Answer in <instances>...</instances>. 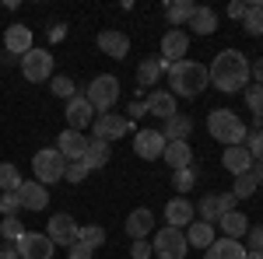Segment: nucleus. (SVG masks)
Instances as JSON below:
<instances>
[{"label": "nucleus", "mask_w": 263, "mask_h": 259, "mask_svg": "<svg viewBox=\"0 0 263 259\" xmlns=\"http://www.w3.org/2000/svg\"><path fill=\"white\" fill-rule=\"evenodd\" d=\"M207 77L211 84L224 91V95H235V91H246V84H249V60H246L239 49H221L214 63L207 67Z\"/></svg>", "instance_id": "1"}, {"label": "nucleus", "mask_w": 263, "mask_h": 259, "mask_svg": "<svg viewBox=\"0 0 263 259\" xmlns=\"http://www.w3.org/2000/svg\"><path fill=\"white\" fill-rule=\"evenodd\" d=\"M165 70H168V84H172L176 98H200L203 88L211 84L207 67L200 60H179V63H172V67H165Z\"/></svg>", "instance_id": "2"}, {"label": "nucleus", "mask_w": 263, "mask_h": 259, "mask_svg": "<svg viewBox=\"0 0 263 259\" xmlns=\"http://www.w3.org/2000/svg\"><path fill=\"white\" fill-rule=\"evenodd\" d=\"M207 133H211L214 140H221L224 147L246 144V137H249L246 123L239 119L232 109H211V112H207Z\"/></svg>", "instance_id": "3"}, {"label": "nucleus", "mask_w": 263, "mask_h": 259, "mask_svg": "<svg viewBox=\"0 0 263 259\" xmlns=\"http://www.w3.org/2000/svg\"><path fill=\"white\" fill-rule=\"evenodd\" d=\"M32 172H35V182H42V186L60 182L63 172H67V158H63L57 147H42V151H35V158H32Z\"/></svg>", "instance_id": "4"}, {"label": "nucleus", "mask_w": 263, "mask_h": 259, "mask_svg": "<svg viewBox=\"0 0 263 259\" xmlns=\"http://www.w3.org/2000/svg\"><path fill=\"white\" fill-rule=\"evenodd\" d=\"M84 98L91 102V109L95 112H112V105L120 98V81L112 77V74H99V77L88 84V91H84Z\"/></svg>", "instance_id": "5"}, {"label": "nucleus", "mask_w": 263, "mask_h": 259, "mask_svg": "<svg viewBox=\"0 0 263 259\" xmlns=\"http://www.w3.org/2000/svg\"><path fill=\"white\" fill-rule=\"evenodd\" d=\"M151 252H155L158 259H186V252H190L186 231H179V228H168V224H165L162 231L155 235V242H151Z\"/></svg>", "instance_id": "6"}, {"label": "nucleus", "mask_w": 263, "mask_h": 259, "mask_svg": "<svg viewBox=\"0 0 263 259\" xmlns=\"http://www.w3.org/2000/svg\"><path fill=\"white\" fill-rule=\"evenodd\" d=\"M134 130V123H130V116H120V112H102V116H95V123H91V133H95V140H120L126 137Z\"/></svg>", "instance_id": "7"}, {"label": "nucleus", "mask_w": 263, "mask_h": 259, "mask_svg": "<svg viewBox=\"0 0 263 259\" xmlns=\"http://www.w3.org/2000/svg\"><path fill=\"white\" fill-rule=\"evenodd\" d=\"M18 63H21V74L32 81V84L53 77V56H49V49H35V46H32Z\"/></svg>", "instance_id": "8"}, {"label": "nucleus", "mask_w": 263, "mask_h": 259, "mask_svg": "<svg viewBox=\"0 0 263 259\" xmlns=\"http://www.w3.org/2000/svg\"><path fill=\"white\" fill-rule=\"evenodd\" d=\"M53 242H49V235L46 231H25L18 242H14V252H18L21 259H53Z\"/></svg>", "instance_id": "9"}, {"label": "nucleus", "mask_w": 263, "mask_h": 259, "mask_svg": "<svg viewBox=\"0 0 263 259\" xmlns=\"http://www.w3.org/2000/svg\"><path fill=\"white\" fill-rule=\"evenodd\" d=\"M78 228H81V224L70 217V214H53L49 224H46V235H49L53 245H67V249H70V245L78 242Z\"/></svg>", "instance_id": "10"}, {"label": "nucleus", "mask_w": 263, "mask_h": 259, "mask_svg": "<svg viewBox=\"0 0 263 259\" xmlns=\"http://www.w3.org/2000/svg\"><path fill=\"white\" fill-rule=\"evenodd\" d=\"M186 49H190V35H186L182 28H168L162 35V63L165 67L186 60Z\"/></svg>", "instance_id": "11"}, {"label": "nucleus", "mask_w": 263, "mask_h": 259, "mask_svg": "<svg viewBox=\"0 0 263 259\" xmlns=\"http://www.w3.org/2000/svg\"><path fill=\"white\" fill-rule=\"evenodd\" d=\"M63 116H67V126H70V130H81L84 133V126L95 123V109H91V102L84 98V91H78L74 98L67 102V112H63Z\"/></svg>", "instance_id": "12"}, {"label": "nucleus", "mask_w": 263, "mask_h": 259, "mask_svg": "<svg viewBox=\"0 0 263 259\" xmlns=\"http://www.w3.org/2000/svg\"><path fill=\"white\" fill-rule=\"evenodd\" d=\"M165 144H168V140L162 137V130H141V133L134 137V151H137V158H144V161H158L165 154Z\"/></svg>", "instance_id": "13"}, {"label": "nucleus", "mask_w": 263, "mask_h": 259, "mask_svg": "<svg viewBox=\"0 0 263 259\" xmlns=\"http://www.w3.org/2000/svg\"><path fill=\"white\" fill-rule=\"evenodd\" d=\"M200 221H207V224H218L221 221V214H228V210H235V196L232 193H211V196L200 200Z\"/></svg>", "instance_id": "14"}, {"label": "nucleus", "mask_w": 263, "mask_h": 259, "mask_svg": "<svg viewBox=\"0 0 263 259\" xmlns=\"http://www.w3.org/2000/svg\"><path fill=\"white\" fill-rule=\"evenodd\" d=\"M88 144H91V140H84L81 130H70V126H67L60 137H57V151H60L67 161H81L84 151H88Z\"/></svg>", "instance_id": "15"}, {"label": "nucleus", "mask_w": 263, "mask_h": 259, "mask_svg": "<svg viewBox=\"0 0 263 259\" xmlns=\"http://www.w3.org/2000/svg\"><path fill=\"white\" fill-rule=\"evenodd\" d=\"M18 200H21V210H46L49 207V193H46V186L42 182H21L18 186Z\"/></svg>", "instance_id": "16"}, {"label": "nucleus", "mask_w": 263, "mask_h": 259, "mask_svg": "<svg viewBox=\"0 0 263 259\" xmlns=\"http://www.w3.org/2000/svg\"><path fill=\"white\" fill-rule=\"evenodd\" d=\"M221 165H224V172H232V175L239 179V175H249V168H253V154L246 151V144H235V147H224Z\"/></svg>", "instance_id": "17"}, {"label": "nucleus", "mask_w": 263, "mask_h": 259, "mask_svg": "<svg viewBox=\"0 0 263 259\" xmlns=\"http://www.w3.org/2000/svg\"><path fill=\"white\" fill-rule=\"evenodd\" d=\"M193 214H197V210H193V203L186 196H176V200L165 203V221H168V228H179V231L190 228V224H193Z\"/></svg>", "instance_id": "18"}, {"label": "nucleus", "mask_w": 263, "mask_h": 259, "mask_svg": "<svg viewBox=\"0 0 263 259\" xmlns=\"http://www.w3.org/2000/svg\"><path fill=\"white\" fill-rule=\"evenodd\" d=\"M99 49L105 53V56H112V60H126V53H130V39H126V32L105 28V32H99Z\"/></svg>", "instance_id": "19"}, {"label": "nucleus", "mask_w": 263, "mask_h": 259, "mask_svg": "<svg viewBox=\"0 0 263 259\" xmlns=\"http://www.w3.org/2000/svg\"><path fill=\"white\" fill-rule=\"evenodd\" d=\"M4 49L21 60V56L32 49V28H28V25H11V28L4 32Z\"/></svg>", "instance_id": "20"}, {"label": "nucleus", "mask_w": 263, "mask_h": 259, "mask_svg": "<svg viewBox=\"0 0 263 259\" xmlns=\"http://www.w3.org/2000/svg\"><path fill=\"white\" fill-rule=\"evenodd\" d=\"M162 161L172 168V172H179V168H190L193 165V147L186 144V140H168L165 144V154Z\"/></svg>", "instance_id": "21"}, {"label": "nucleus", "mask_w": 263, "mask_h": 259, "mask_svg": "<svg viewBox=\"0 0 263 259\" xmlns=\"http://www.w3.org/2000/svg\"><path fill=\"white\" fill-rule=\"evenodd\" d=\"M126 235L134 242H141V238H147L151 235V228H155V214L147 210V207H137V210H130V217H126Z\"/></svg>", "instance_id": "22"}, {"label": "nucleus", "mask_w": 263, "mask_h": 259, "mask_svg": "<svg viewBox=\"0 0 263 259\" xmlns=\"http://www.w3.org/2000/svg\"><path fill=\"white\" fill-rule=\"evenodd\" d=\"M144 105H147V112H151V116H158V119H172V116L179 112V109H176V95H172V91H151Z\"/></svg>", "instance_id": "23"}, {"label": "nucleus", "mask_w": 263, "mask_h": 259, "mask_svg": "<svg viewBox=\"0 0 263 259\" xmlns=\"http://www.w3.org/2000/svg\"><path fill=\"white\" fill-rule=\"evenodd\" d=\"M242 256H246V245L235 238H214L203 252V259H242Z\"/></svg>", "instance_id": "24"}, {"label": "nucleus", "mask_w": 263, "mask_h": 259, "mask_svg": "<svg viewBox=\"0 0 263 259\" xmlns=\"http://www.w3.org/2000/svg\"><path fill=\"white\" fill-rule=\"evenodd\" d=\"M162 74H165L162 56H144L141 67H137V88H151V84H158Z\"/></svg>", "instance_id": "25"}, {"label": "nucleus", "mask_w": 263, "mask_h": 259, "mask_svg": "<svg viewBox=\"0 0 263 259\" xmlns=\"http://www.w3.org/2000/svg\"><path fill=\"white\" fill-rule=\"evenodd\" d=\"M218 224H221V231H224V238H242L246 231H249V217H246V214H239V210H228V214H221V221H218Z\"/></svg>", "instance_id": "26"}, {"label": "nucleus", "mask_w": 263, "mask_h": 259, "mask_svg": "<svg viewBox=\"0 0 263 259\" xmlns=\"http://www.w3.org/2000/svg\"><path fill=\"white\" fill-rule=\"evenodd\" d=\"M193 11H197L193 0H172V4H165V18H168L172 28H182L186 21L193 18Z\"/></svg>", "instance_id": "27"}, {"label": "nucleus", "mask_w": 263, "mask_h": 259, "mask_svg": "<svg viewBox=\"0 0 263 259\" xmlns=\"http://www.w3.org/2000/svg\"><path fill=\"white\" fill-rule=\"evenodd\" d=\"M186 28H193L197 35H211V32H218V14L211 7H197L193 18L186 21Z\"/></svg>", "instance_id": "28"}, {"label": "nucleus", "mask_w": 263, "mask_h": 259, "mask_svg": "<svg viewBox=\"0 0 263 259\" xmlns=\"http://www.w3.org/2000/svg\"><path fill=\"white\" fill-rule=\"evenodd\" d=\"M186 242H190V249H207V245L214 242V224H207V221L190 224V228H186Z\"/></svg>", "instance_id": "29"}, {"label": "nucleus", "mask_w": 263, "mask_h": 259, "mask_svg": "<svg viewBox=\"0 0 263 259\" xmlns=\"http://www.w3.org/2000/svg\"><path fill=\"white\" fill-rule=\"evenodd\" d=\"M190 130H193V119H190V116H182V112H176L172 119H165L162 137L165 140H186V137H190Z\"/></svg>", "instance_id": "30"}, {"label": "nucleus", "mask_w": 263, "mask_h": 259, "mask_svg": "<svg viewBox=\"0 0 263 259\" xmlns=\"http://www.w3.org/2000/svg\"><path fill=\"white\" fill-rule=\"evenodd\" d=\"M81 161L91 168V172H95V168H105V165H109V144H105V140H91Z\"/></svg>", "instance_id": "31"}, {"label": "nucleus", "mask_w": 263, "mask_h": 259, "mask_svg": "<svg viewBox=\"0 0 263 259\" xmlns=\"http://www.w3.org/2000/svg\"><path fill=\"white\" fill-rule=\"evenodd\" d=\"M21 172H18V165H11V161H0V189L4 193H18V186H21Z\"/></svg>", "instance_id": "32"}, {"label": "nucleus", "mask_w": 263, "mask_h": 259, "mask_svg": "<svg viewBox=\"0 0 263 259\" xmlns=\"http://www.w3.org/2000/svg\"><path fill=\"white\" fill-rule=\"evenodd\" d=\"M78 242H84L88 249H102L105 245V228H99V224H81L78 228Z\"/></svg>", "instance_id": "33"}, {"label": "nucleus", "mask_w": 263, "mask_h": 259, "mask_svg": "<svg viewBox=\"0 0 263 259\" xmlns=\"http://www.w3.org/2000/svg\"><path fill=\"white\" fill-rule=\"evenodd\" d=\"M242 28L249 35H263V4H249V7H246Z\"/></svg>", "instance_id": "34"}, {"label": "nucleus", "mask_w": 263, "mask_h": 259, "mask_svg": "<svg viewBox=\"0 0 263 259\" xmlns=\"http://www.w3.org/2000/svg\"><path fill=\"white\" fill-rule=\"evenodd\" d=\"M49 91H53L57 98H67V102H70L74 95H78V84L67 77V74H57V77H49Z\"/></svg>", "instance_id": "35"}, {"label": "nucleus", "mask_w": 263, "mask_h": 259, "mask_svg": "<svg viewBox=\"0 0 263 259\" xmlns=\"http://www.w3.org/2000/svg\"><path fill=\"white\" fill-rule=\"evenodd\" d=\"M172 186H176V193H190V189L197 186V168L190 165V168H179V172H172Z\"/></svg>", "instance_id": "36"}, {"label": "nucleus", "mask_w": 263, "mask_h": 259, "mask_svg": "<svg viewBox=\"0 0 263 259\" xmlns=\"http://www.w3.org/2000/svg\"><path fill=\"white\" fill-rule=\"evenodd\" d=\"M25 231H28V228H25V224H21L18 217H4V221H0V235L11 242V245H14V242H18L21 235H25Z\"/></svg>", "instance_id": "37"}, {"label": "nucleus", "mask_w": 263, "mask_h": 259, "mask_svg": "<svg viewBox=\"0 0 263 259\" xmlns=\"http://www.w3.org/2000/svg\"><path fill=\"white\" fill-rule=\"evenodd\" d=\"M246 105H249L253 116H263V88L260 84H249L246 88Z\"/></svg>", "instance_id": "38"}, {"label": "nucleus", "mask_w": 263, "mask_h": 259, "mask_svg": "<svg viewBox=\"0 0 263 259\" xmlns=\"http://www.w3.org/2000/svg\"><path fill=\"white\" fill-rule=\"evenodd\" d=\"M256 189H260V186L253 182V175H239V179H235V189H232V196H235V200H249Z\"/></svg>", "instance_id": "39"}, {"label": "nucleus", "mask_w": 263, "mask_h": 259, "mask_svg": "<svg viewBox=\"0 0 263 259\" xmlns=\"http://www.w3.org/2000/svg\"><path fill=\"white\" fill-rule=\"evenodd\" d=\"M88 172H91V168H88L84 161H67L63 179H67V182H84V179H88Z\"/></svg>", "instance_id": "40"}, {"label": "nucleus", "mask_w": 263, "mask_h": 259, "mask_svg": "<svg viewBox=\"0 0 263 259\" xmlns=\"http://www.w3.org/2000/svg\"><path fill=\"white\" fill-rule=\"evenodd\" d=\"M246 249L263 256V224H256V228L249 224V231H246Z\"/></svg>", "instance_id": "41"}, {"label": "nucleus", "mask_w": 263, "mask_h": 259, "mask_svg": "<svg viewBox=\"0 0 263 259\" xmlns=\"http://www.w3.org/2000/svg\"><path fill=\"white\" fill-rule=\"evenodd\" d=\"M18 210H21L18 193H4V196H0V214H4V217H18Z\"/></svg>", "instance_id": "42"}, {"label": "nucleus", "mask_w": 263, "mask_h": 259, "mask_svg": "<svg viewBox=\"0 0 263 259\" xmlns=\"http://www.w3.org/2000/svg\"><path fill=\"white\" fill-rule=\"evenodd\" d=\"M246 151L253 154V161H263V130H253L246 137Z\"/></svg>", "instance_id": "43"}, {"label": "nucleus", "mask_w": 263, "mask_h": 259, "mask_svg": "<svg viewBox=\"0 0 263 259\" xmlns=\"http://www.w3.org/2000/svg\"><path fill=\"white\" fill-rule=\"evenodd\" d=\"M95 256V249H88L84 242H74L70 249H67V259H91Z\"/></svg>", "instance_id": "44"}, {"label": "nucleus", "mask_w": 263, "mask_h": 259, "mask_svg": "<svg viewBox=\"0 0 263 259\" xmlns=\"http://www.w3.org/2000/svg\"><path fill=\"white\" fill-rule=\"evenodd\" d=\"M130 256H134V259H151V256H155V252H151V242H134V249H130Z\"/></svg>", "instance_id": "45"}, {"label": "nucleus", "mask_w": 263, "mask_h": 259, "mask_svg": "<svg viewBox=\"0 0 263 259\" xmlns=\"http://www.w3.org/2000/svg\"><path fill=\"white\" fill-rule=\"evenodd\" d=\"M246 7H249V4H242V0H235V4H228V18L242 21V18H246Z\"/></svg>", "instance_id": "46"}, {"label": "nucleus", "mask_w": 263, "mask_h": 259, "mask_svg": "<svg viewBox=\"0 0 263 259\" xmlns=\"http://www.w3.org/2000/svg\"><path fill=\"white\" fill-rule=\"evenodd\" d=\"M126 112H130V123H134V119H141L144 112H147V105H144V102H130V109H126Z\"/></svg>", "instance_id": "47"}, {"label": "nucleus", "mask_w": 263, "mask_h": 259, "mask_svg": "<svg viewBox=\"0 0 263 259\" xmlns=\"http://www.w3.org/2000/svg\"><path fill=\"white\" fill-rule=\"evenodd\" d=\"M249 175H253V182H256V186H263V161H253Z\"/></svg>", "instance_id": "48"}, {"label": "nucleus", "mask_w": 263, "mask_h": 259, "mask_svg": "<svg viewBox=\"0 0 263 259\" xmlns=\"http://www.w3.org/2000/svg\"><path fill=\"white\" fill-rule=\"evenodd\" d=\"M249 77H256V84L263 88V60H256L253 67H249Z\"/></svg>", "instance_id": "49"}, {"label": "nucleus", "mask_w": 263, "mask_h": 259, "mask_svg": "<svg viewBox=\"0 0 263 259\" xmlns=\"http://www.w3.org/2000/svg\"><path fill=\"white\" fill-rule=\"evenodd\" d=\"M63 35H67V28H63V25H53V28H49V42H60Z\"/></svg>", "instance_id": "50"}, {"label": "nucleus", "mask_w": 263, "mask_h": 259, "mask_svg": "<svg viewBox=\"0 0 263 259\" xmlns=\"http://www.w3.org/2000/svg\"><path fill=\"white\" fill-rule=\"evenodd\" d=\"M0 259H21V256L14 252V245H4V249H0Z\"/></svg>", "instance_id": "51"}, {"label": "nucleus", "mask_w": 263, "mask_h": 259, "mask_svg": "<svg viewBox=\"0 0 263 259\" xmlns=\"http://www.w3.org/2000/svg\"><path fill=\"white\" fill-rule=\"evenodd\" d=\"M242 259H263V256H260V252H249V249H246V256H242Z\"/></svg>", "instance_id": "52"}]
</instances>
